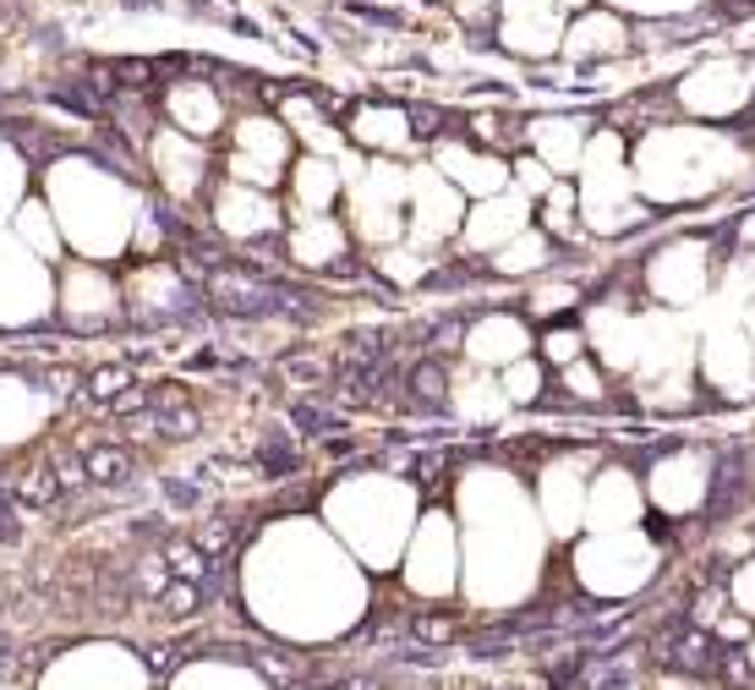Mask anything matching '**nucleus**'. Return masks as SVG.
<instances>
[{"instance_id":"6ab92c4d","label":"nucleus","mask_w":755,"mask_h":690,"mask_svg":"<svg viewBox=\"0 0 755 690\" xmlns=\"http://www.w3.org/2000/svg\"><path fill=\"white\" fill-rule=\"evenodd\" d=\"M127 390H132V368H127V362L94 368V379H88V395H94V401H121Z\"/></svg>"},{"instance_id":"f3484780","label":"nucleus","mask_w":755,"mask_h":690,"mask_svg":"<svg viewBox=\"0 0 755 690\" xmlns=\"http://www.w3.org/2000/svg\"><path fill=\"white\" fill-rule=\"evenodd\" d=\"M564 390H570L575 401H602V395H608V379H602V368H591V362L580 357V362L564 368Z\"/></svg>"},{"instance_id":"ddd939ff","label":"nucleus","mask_w":755,"mask_h":690,"mask_svg":"<svg viewBox=\"0 0 755 690\" xmlns=\"http://www.w3.org/2000/svg\"><path fill=\"white\" fill-rule=\"evenodd\" d=\"M56 493H61V477L45 466V461H34L28 472H17V483H12V499L17 504H28V510H50L56 504Z\"/></svg>"},{"instance_id":"a211bd4d","label":"nucleus","mask_w":755,"mask_h":690,"mask_svg":"<svg viewBox=\"0 0 755 690\" xmlns=\"http://www.w3.org/2000/svg\"><path fill=\"white\" fill-rule=\"evenodd\" d=\"M542 357L559 362V368H570V362L586 357V340H580L575 329H548V334H542Z\"/></svg>"},{"instance_id":"7ed1b4c3","label":"nucleus","mask_w":755,"mask_h":690,"mask_svg":"<svg viewBox=\"0 0 755 690\" xmlns=\"http://www.w3.org/2000/svg\"><path fill=\"white\" fill-rule=\"evenodd\" d=\"M630 23L619 12H580L570 28H564V56L575 61H608V56H630Z\"/></svg>"},{"instance_id":"4468645a","label":"nucleus","mask_w":755,"mask_h":690,"mask_svg":"<svg viewBox=\"0 0 755 690\" xmlns=\"http://www.w3.org/2000/svg\"><path fill=\"white\" fill-rule=\"evenodd\" d=\"M296 258L301 263H328V258H339V247H345V236H339V225L334 219H312V230H296Z\"/></svg>"},{"instance_id":"5701e85b","label":"nucleus","mask_w":755,"mask_h":690,"mask_svg":"<svg viewBox=\"0 0 755 690\" xmlns=\"http://www.w3.org/2000/svg\"><path fill=\"white\" fill-rule=\"evenodd\" d=\"M553 7H580V0H553Z\"/></svg>"},{"instance_id":"9b49d317","label":"nucleus","mask_w":755,"mask_h":690,"mask_svg":"<svg viewBox=\"0 0 755 690\" xmlns=\"http://www.w3.org/2000/svg\"><path fill=\"white\" fill-rule=\"evenodd\" d=\"M553 263V241L548 236H520L515 247H499V258L488 263L493 274H531V269H548Z\"/></svg>"},{"instance_id":"f8f14e48","label":"nucleus","mask_w":755,"mask_h":690,"mask_svg":"<svg viewBox=\"0 0 755 690\" xmlns=\"http://www.w3.org/2000/svg\"><path fill=\"white\" fill-rule=\"evenodd\" d=\"M499 395L510 401V406H542L548 401V390H542V368L537 362H510L504 368V379H499Z\"/></svg>"},{"instance_id":"1a4fd4ad","label":"nucleus","mask_w":755,"mask_h":690,"mask_svg":"<svg viewBox=\"0 0 755 690\" xmlns=\"http://www.w3.org/2000/svg\"><path fill=\"white\" fill-rule=\"evenodd\" d=\"M334 187H339V176H334L328 159H301V165H296V198H301V214H317L323 203H334Z\"/></svg>"},{"instance_id":"4be33fe9","label":"nucleus","mask_w":755,"mask_h":690,"mask_svg":"<svg viewBox=\"0 0 755 690\" xmlns=\"http://www.w3.org/2000/svg\"><path fill=\"white\" fill-rule=\"evenodd\" d=\"M230 537H236V532H230V521H208V526H197V537H192V543L203 548V559H219V554L230 548Z\"/></svg>"},{"instance_id":"aec40b11","label":"nucleus","mask_w":755,"mask_h":690,"mask_svg":"<svg viewBox=\"0 0 755 690\" xmlns=\"http://www.w3.org/2000/svg\"><path fill=\"white\" fill-rule=\"evenodd\" d=\"M197 597H203V586L170 581V586L159 592V608H165V619H192V614H197Z\"/></svg>"},{"instance_id":"412c9836","label":"nucleus","mask_w":755,"mask_h":690,"mask_svg":"<svg viewBox=\"0 0 755 690\" xmlns=\"http://www.w3.org/2000/svg\"><path fill=\"white\" fill-rule=\"evenodd\" d=\"M411 395H417L422 406L439 412V406H444V373H439L433 362H417V368H411Z\"/></svg>"},{"instance_id":"39448f33","label":"nucleus","mask_w":755,"mask_h":690,"mask_svg":"<svg viewBox=\"0 0 755 690\" xmlns=\"http://www.w3.org/2000/svg\"><path fill=\"white\" fill-rule=\"evenodd\" d=\"M165 105H170V121H176L181 138H208V132H219V121H225V110H219L214 88H203V78H197V83H176Z\"/></svg>"},{"instance_id":"2eb2a0df","label":"nucleus","mask_w":755,"mask_h":690,"mask_svg":"<svg viewBox=\"0 0 755 690\" xmlns=\"http://www.w3.org/2000/svg\"><path fill=\"white\" fill-rule=\"evenodd\" d=\"M83 466H88V483H99V488H116V483H127L132 477V450H121V444H105V450H88L83 455Z\"/></svg>"},{"instance_id":"0eeeda50","label":"nucleus","mask_w":755,"mask_h":690,"mask_svg":"<svg viewBox=\"0 0 755 690\" xmlns=\"http://www.w3.org/2000/svg\"><path fill=\"white\" fill-rule=\"evenodd\" d=\"M361 143H406L411 138V110H395V105H356V127H350Z\"/></svg>"},{"instance_id":"6e6552de","label":"nucleus","mask_w":755,"mask_h":690,"mask_svg":"<svg viewBox=\"0 0 755 690\" xmlns=\"http://www.w3.org/2000/svg\"><path fill=\"white\" fill-rule=\"evenodd\" d=\"M247 657H252L268 679H279V690H285V685H307V674L317 668V657H307V652H296V646H247Z\"/></svg>"},{"instance_id":"f257e3e1","label":"nucleus","mask_w":755,"mask_h":690,"mask_svg":"<svg viewBox=\"0 0 755 690\" xmlns=\"http://www.w3.org/2000/svg\"><path fill=\"white\" fill-rule=\"evenodd\" d=\"M504 45L520 56H553L564 45V17L553 0H504Z\"/></svg>"},{"instance_id":"b1692460","label":"nucleus","mask_w":755,"mask_h":690,"mask_svg":"<svg viewBox=\"0 0 755 690\" xmlns=\"http://www.w3.org/2000/svg\"><path fill=\"white\" fill-rule=\"evenodd\" d=\"M750 7H755V0H750Z\"/></svg>"},{"instance_id":"20e7f679","label":"nucleus","mask_w":755,"mask_h":690,"mask_svg":"<svg viewBox=\"0 0 755 690\" xmlns=\"http://www.w3.org/2000/svg\"><path fill=\"white\" fill-rule=\"evenodd\" d=\"M526 143L537 148V159L553 170V176H570V170H580V148H586V132H580V121L575 116H559V121H537L531 132H526Z\"/></svg>"},{"instance_id":"f03ea898","label":"nucleus","mask_w":755,"mask_h":690,"mask_svg":"<svg viewBox=\"0 0 755 690\" xmlns=\"http://www.w3.org/2000/svg\"><path fill=\"white\" fill-rule=\"evenodd\" d=\"M236 154H230V170L236 176H252V181H279V165H285V148H290V132L268 116H247L241 132H236Z\"/></svg>"},{"instance_id":"dca6fc26","label":"nucleus","mask_w":755,"mask_h":690,"mask_svg":"<svg viewBox=\"0 0 755 690\" xmlns=\"http://www.w3.org/2000/svg\"><path fill=\"white\" fill-rule=\"evenodd\" d=\"M580 307V285L575 279H542L531 296H526V312L548 318V312H575Z\"/></svg>"},{"instance_id":"9d476101","label":"nucleus","mask_w":755,"mask_h":690,"mask_svg":"<svg viewBox=\"0 0 755 690\" xmlns=\"http://www.w3.org/2000/svg\"><path fill=\"white\" fill-rule=\"evenodd\" d=\"M542 225H548V236H575L580 230V192L564 176L542 192Z\"/></svg>"},{"instance_id":"423d86ee","label":"nucleus","mask_w":755,"mask_h":690,"mask_svg":"<svg viewBox=\"0 0 755 690\" xmlns=\"http://www.w3.org/2000/svg\"><path fill=\"white\" fill-rule=\"evenodd\" d=\"M471 357H482V362H520L526 357V329H520V318H488V323H477L471 329Z\"/></svg>"}]
</instances>
